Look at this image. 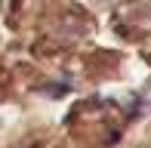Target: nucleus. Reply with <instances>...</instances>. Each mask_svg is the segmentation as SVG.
Returning a JSON list of instances; mask_svg holds the SVG:
<instances>
[]
</instances>
